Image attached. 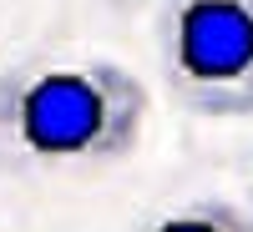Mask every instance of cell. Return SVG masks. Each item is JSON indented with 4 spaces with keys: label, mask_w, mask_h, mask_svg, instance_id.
<instances>
[{
    "label": "cell",
    "mask_w": 253,
    "mask_h": 232,
    "mask_svg": "<svg viewBox=\"0 0 253 232\" xmlns=\"http://www.w3.org/2000/svg\"><path fill=\"white\" fill-rule=\"evenodd\" d=\"M147 86L112 61L20 66L0 76V162L81 166L117 162L142 141Z\"/></svg>",
    "instance_id": "6da1fadb"
},
{
    "label": "cell",
    "mask_w": 253,
    "mask_h": 232,
    "mask_svg": "<svg viewBox=\"0 0 253 232\" xmlns=\"http://www.w3.org/2000/svg\"><path fill=\"white\" fill-rule=\"evenodd\" d=\"M167 86L198 116H253V0H162Z\"/></svg>",
    "instance_id": "7a4b0ae2"
},
{
    "label": "cell",
    "mask_w": 253,
    "mask_h": 232,
    "mask_svg": "<svg viewBox=\"0 0 253 232\" xmlns=\"http://www.w3.org/2000/svg\"><path fill=\"white\" fill-rule=\"evenodd\" d=\"M248 217H253V157H248Z\"/></svg>",
    "instance_id": "277c9868"
},
{
    "label": "cell",
    "mask_w": 253,
    "mask_h": 232,
    "mask_svg": "<svg viewBox=\"0 0 253 232\" xmlns=\"http://www.w3.org/2000/svg\"><path fill=\"white\" fill-rule=\"evenodd\" d=\"M142 232H253V217L233 202H182L152 217Z\"/></svg>",
    "instance_id": "3957f363"
}]
</instances>
